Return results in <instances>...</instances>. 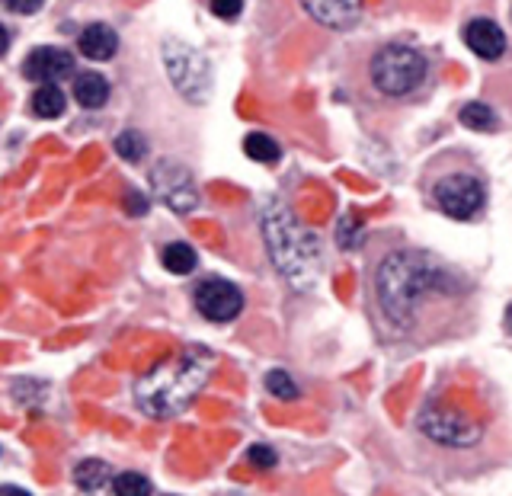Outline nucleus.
Masks as SVG:
<instances>
[{
    "instance_id": "nucleus-1",
    "label": "nucleus",
    "mask_w": 512,
    "mask_h": 496,
    "mask_svg": "<svg viewBox=\"0 0 512 496\" xmlns=\"http://www.w3.org/2000/svg\"><path fill=\"white\" fill-rule=\"evenodd\" d=\"M461 282L426 250H394L378 263L375 272V298L381 314L397 330L416 327V317L432 298L458 295Z\"/></svg>"
},
{
    "instance_id": "nucleus-2",
    "label": "nucleus",
    "mask_w": 512,
    "mask_h": 496,
    "mask_svg": "<svg viewBox=\"0 0 512 496\" xmlns=\"http://www.w3.org/2000/svg\"><path fill=\"white\" fill-rule=\"evenodd\" d=\"M212 368H215L212 352L202 346H186L176 356L157 362L151 372H144L135 381V404L151 420L180 416L205 388Z\"/></svg>"
},
{
    "instance_id": "nucleus-3",
    "label": "nucleus",
    "mask_w": 512,
    "mask_h": 496,
    "mask_svg": "<svg viewBox=\"0 0 512 496\" xmlns=\"http://www.w3.org/2000/svg\"><path fill=\"white\" fill-rule=\"evenodd\" d=\"M263 237L266 250L272 256V266L279 276L295 288L308 292L320 269V240L295 218V212L285 202L272 199L263 208Z\"/></svg>"
},
{
    "instance_id": "nucleus-4",
    "label": "nucleus",
    "mask_w": 512,
    "mask_h": 496,
    "mask_svg": "<svg viewBox=\"0 0 512 496\" xmlns=\"http://www.w3.org/2000/svg\"><path fill=\"white\" fill-rule=\"evenodd\" d=\"M368 80H372L375 93L388 96V100H400L423 87L426 80V58L420 48L394 42L381 45L368 61Z\"/></svg>"
},
{
    "instance_id": "nucleus-5",
    "label": "nucleus",
    "mask_w": 512,
    "mask_h": 496,
    "mask_svg": "<svg viewBox=\"0 0 512 496\" xmlns=\"http://www.w3.org/2000/svg\"><path fill=\"white\" fill-rule=\"evenodd\" d=\"M420 432L436 445L445 448H474L484 439V426H480L468 410L452 404H426L416 416Z\"/></svg>"
},
{
    "instance_id": "nucleus-6",
    "label": "nucleus",
    "mask_w": 512,
    "mask_h": 496,
    "mask_svg": "<svg viewBox=\"0 0 512 496\" xmlns=\"http://www.w3.org/2000/svg\"><path fill=\"white\" fill-rule=\"evenodd\" d=\"M164 64H167L173 87L180 90L189 103H205V96L212 93V68H208V61L196 48H189L186 42H167Z\"/></svg>"
},
{
    "instance_id": "nucleus-7",
    "label": "nucleus",
    "mask_w": 512,
    "mask_h": 496,
    "mask_svg": "<svg viewBox=\"0 0 512 496\" xmlns=\"http://www.w3.org/2000/svg\"><path fill=\"white\" fill-rule=\"evenodd\" d=\"M432 196H436V205L448 218L468 221L480 212V208H484L487 189L471 173H452V176H442V180L436 183V189H432Z\"/></svg>"
},
{
    "instance_id": "nucleus-8",
    "label": "nucleus",
    "mask_w": 512,
    "mask_h": 496,
    "mask_svg": "<svg viewBox=\"0 0 512 496\" xmlns=\"http://www.w3.org/2000/svg\"><path fill=\"white\" fill-rule=\"evenodd\" d=\"M151 186H154V196L176 215H186L199 205L196 180H192V173L183 164H176V160H157V167L151 170Z\"/></svg>"
},
{
    "instance_id": "nucleus-9",
    "label": "nucleus",
    "mask_w": 512,
    "mask_h": 496,
    "mask_svg": "<svg viewBox=\"0 0 512 496\" xmlns=\"http://www.w3.org/2000/svg\"><path fill=\"white\" fill-rule=\"evenodd\" d=\"M196 311L212 324H231L244 311V292L228 279H205L196 288Z\"/></svg>"
},
{
    "instance_id": "nucleus-10",
    "label": "nucleus",
    "mask_w": 512,
    "mask_h": 496,
    "mask_svg": "<svg viewBox=\"0 0 512 496\" xmlns=\"http://www.w3.org/2000/svg\"><path fill=\"white\" fill-rule=\"evenodd\" d=\"M74 68V58L64 52V48L55 45H42L36 52H29V58L23 61V74L36 84H58L61 77H68Z\"/></svg>"
},
{
    "instance_id": "nucleus-11",
    "label": "nucleus",
    "mask_w": 512,
    "mask_h": 496,
    "mask_svg": "<svg viewBox=\"0 0 512 496\" xmlns=\"http://www.w3.org/2000/svg\"><path fill=\"white\" fill-rule=\"evenodd\" d=\"M301 7L308 10V16L327 29H349L359 20L362 0H301Z\"/></svg>"
},
{
    "instance_id": "nucleus-12",
    "label": "nucleus",
    "mask_w": 512,
    "mask_h": 496,
    "mask_svg": "<svg viewBox=\"0 0 512 496\" xmlns=\"http://www.w3.org/2000/svg\"><path fill=\"white\" fill-rule=\"evenodd\" d=\"M464 42H468L471 52L484 61H496L506 52V36L493 20H471L468 29H464Z\"/></svg>"
},
{
    "instance_id": "nucleus-13",
    "label": "nucleus",
    "mask_w": 512,
    "mask_h": 496,
    "mask_svg": "<svg viewBox=\"0 0 512 496\" xmlns=\"http://www.w3.org/2000/svg\"><path fill=\"white\" fill-rule=\"evenodd\" d=\"M80 55L90 58V61H109L112 55L119 52V36L116 29L106 26V23H90L84 32H80Z\"/></svg>"
},
{
    "instance_id": "nucleus-14",
    "label": "nucleus",
    "mask_w": 512,
    "mask_h": 496,
    "mask_svg": "<svg viewBox=\"0 0 512 496\" xmlns=\"http://www.w3.org/2000/svg\"><path fill=\"white\" fill-rule=\"evenodd\" d=\"M74 100L84 106V109H100L109 100V80L96 71L87 74H77L74 77Z\"/></svg>"
},
{
    "instance_id": "nucleus-15",
    "label": "nucleus",
    "mask_w": 512,
    "mask_h": 496,
    "mask_svg": "<svg viewBox=\"0 0 512 496\" xmlns=\"http://www.w3.org/2000/svg\"><path fill=\"white\" fill-rule=\"evenodd\" d=\"M112 480H116V474H112L109 461H100V458H87L74 468V484L84 493H100Z\"/></svg>"
},
{
    "instance_id": "nucleus-16",
    "label": "nucleus",
    "mask_w": 512,
    "mask_h": 496,
    "mask_svg": "<svg viewBox=\"0 0 512 496\" xmlns=\"http://www.w3.org/2000/svg\"><path fill=\"white\" fill-rule=\"evenodd\" d=\"M68 100H64V93L58 84H39L36 93H32V112H36L39 119H58Z\"/></svg>"
},
{
    "instance_id": "nucleus-17",
    "label": "nucleus",
    "mask_w": 512,
    "mask_h": 496,
    "mask_svg": "<svg viewBox=\"0 0 512 496\" xmlns=\"http://www.w3.org/2000/svg\"><path fill=\"white\" fill-rule=\"evenodd\" d=\"M160 260H164V269L173 272V276H189V272H196V266H199L196 250H192L189 244H183V240H176V244H167Z\"/></svg>"
},
{
    "instance_id": "nucleus-18",
    "label": "nucleus",
    "mask_w": 512,
    "mask_h": 496,
    "mask_svg": "<svg viewBox=\"0 0 512 496\" xmlns=\"http://www.w3.org/2000/svg\"><path fill=\"white\" fill-rule=\"evenodd\" d=\"M244 151H247L250 160H260V164H276L279 154H282V148L276 144V138H269V135H263V132L247 135V138H244Z\"/></svg>"
},
{
    "instance_id": "nucleus-19",
    "label": "nucleus",
    "mask_w": 512,
    "mask_h": 496,
    "mask_svg": "<svg viewBox=\"0 0 512 496\" xmlns=\"http://www.w3.org/2000/svg\"><path fill=\"white\" fill-rule=\"evenodd\" d=\"M461 125L471 128V132H493L496 112L484 103H468V106H461Z\"/></svg>"
},
{
    "instance_id": "nucleus-20",
    "label": "nucleus",
    "mask_w": 512,
    "mask_h": 496,
    "mask_svg": "<svg viewBox=\"0 0 512 496\" xmlns=\"http://www.w3.org/2000/svg\"><path fill=\"white\" fill-rule=\"evenodd\" d=\"M112 493L116 496H151V480L138 474V471H122L112 480Z\"/></svg>"
},
{
    "instance_id": "nucleus-21",
    "label": "nucleus",
    "mask_w": 512,
    "mask_h": 496,
    "mask_svg": "<svg viewBox=\"0 0 512 496\" xmlns=\"http://www.w3.org/2000/svg\"><path fill=\"white\" fill-rule=\"evenodd\" d=\"M266 391L279 400H298L301 397L298 384L292 381V375L282 372V368H272V372L266 375Z\"/></svg>"
},
{
    "instance_id": "nucleus-22",
    "label": "nucleus",
    "mask_w": 512,
    "mask_h": 496,
    "mask_svg": "<svg viewBox=\"0 0 512 496\" xmlns=\"http://www.w3.org/2000/svg\"><path fill=\"white\" fill-rule=\"evenodd\" d=\"M116 151H119V157L128 160V164H138V160L148 154V141H144V135H138V132H122L116 138Z\"/></svg>"
},
{
    "instance_id": "nucleus-23",
    "label": "nucleus",
    "mask_w": 512,
    "mask_h": 496,
    "mask_svg": "<svg viewBox=\"0 0 512 496\" xmlns=\"http://www.w3.org/2000/svg\"><path fill=\"white\" fill-rule=\"evenodd\" d=\"M250 464H256V468H263V471H269V468H276V461H279V455L272 452L269 445H250Z\"/></svg>"
},
{
    "instance_id": "nucleus-24",
    "label": "nucleus",
    "mask_w": 512,
    "mask_h": 496,
    "mask_svg": "<svg viewBox=\"0 0 512 496\" xmlns=\"http://www.w3.org/2000/svg\"><path fill=\"white\" fill-rule=\"evenodd\" d=\"M244 10V0H212V13L218 20H237Z\"/></svg>"
},
{
    "instance_id": "nucleus-25",
    "label": "nucleus",
    "mask_w": 512,
    "mask_h": 496,
    "mask_svg": "<svg viewBox=\"0 0 512 496\" xmlns=\"http://www.w3.org/2000/svg\"><path fill=\"white\" fill-rule=\"evenodd\" d=\"M42 4H45V0H4V10L20 13V16H29V13L42 10Z\"/></svg>"
},
{
    "instance_id": "nucleus-26",
    "label": "nucleus",
    "mask_w": 512,
    "mask_h": 496,
    "mask_svg": "<svg viewBox=\"0 0 512 496\" xmlns=\"http://www.w3.org/2000/svg\"><path fill=\"white\" fill-rule=\"evenodd\" d=\"M125 208L132 215H144V212H148V202H144V196L138 189H132V192H128V199H125Z\"/></svg>"
},
{
    "instance_id": "nucleus-27",
    "label": "nucleus",
    "mask_w": 512,
    "mask_h": 496,
    "mask_svg": "<svg viewBox=\"0 0 512 496\" xmlns=\"http://www.w3.org/2000/svg\"><path fill=\"white\" fill-rule=\"evenodd\" d=\"M0 496H29V493L20 490V487H13V484H4V487H0Z\"/></svg>"
},
{
    "instance_id": "nucleus-28",
    "label": "nucleus",
    "mask_w": 512,
    "mask_h": 496,
    "mask_svg": "<svg viewBox=\"0 0 512 496\" xmlns=\"http://www.w3.org/2000/svg\"><path fill=\"white\" fill-rule=\"evenodd\" d=\"M506 327H509V333H512V304H509V311H506Z\"/></svg>"
}]
</instances>
